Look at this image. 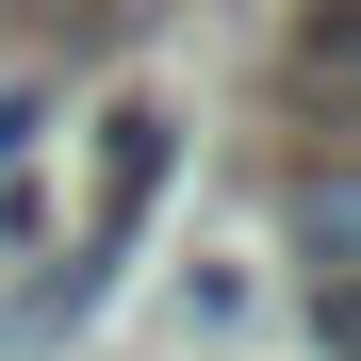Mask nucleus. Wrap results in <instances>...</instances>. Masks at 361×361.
Wrapping results in <instances>:
<instances>
[{
    "mask_svg": "<svg viewBox=\"0 0 361 361\" xmlns=\"http://www.w3.org/2000/svg\"><path fill=\"white\" fill-rule=\"evenodd\" d=\"M312 345H329V361H361V279H312Z\"/></svg>",
    "mask_w": 361,
    "mask_h": 361,
    "instance_id": "obj_2",
    "label": "nucleus"
},
{
    "mask_svg": "<svg viewBox=\"0 0 361 361\" xmlns=\"http://www.w3.org/2000/svg\"><path fill=\"white\" fill-rule=\"evenodd\" d=\"M279 230H295V263H312V279H361V164H345V180H312Z\"/></svg>",
    "mask_w": 361,
    "mask_h": 361,
    "instance_id": "obj_1",
    "label": "nucleus"
},
{
    "mask_svg": "<svg viewBox=\"0 0 361 361\" xmlns=\"http://www.w3.org/2000/svg\"><path fill=\"white\" fill-rule=\"evenodd\" d=\"M345 17H361V0H345Z\"/></svg>",
    "mask_w": 361,
    "mask_h": 361,
    "instance_id": "obj_3",
    "label": "nucleus"
}]
</instances>
